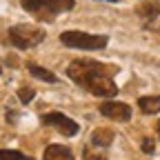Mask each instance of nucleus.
Instances as JSON below:
<instances>
[{
	"label": "nucleus",
	"instance_id": "nucleus-1",
	"mask_svg": "<svg viewBox=\"0 0 160 160\" xmlns=\"http://www.w3.org/2000/svg\"><path fill=\"white\" fill-rule=\"evenodd\" d=\"M116 71L118 67H109L98 60H73L67 67V76L73 82L98 98H113L118 93V87L113 82Z\"/></svg>",
	"mask_w": 160,
	"mask_h": 160
},
{
	"label": "nucleus",
	"instance_id": "nucleus-2",
	"mask_svg": "<svg viewBox=\"0 0 160 160\" xmlns=\"http://www.w3.org/2000/svg\"><path fill=\"white\" fill-rule=\"evenodd\" d=\"M20 2L29 13H33L38 20H45V22L73 9V5H76L73 0H20Z\"/></svg>",
	"mask_w": 160,
	"mask_h": 160
},
{
	"label": "nucleus",
	"instance_id": "nucleus-14",
	"mask_svg": "<svg viewBox=\"0 0 160 160\" xmlns=\"http://www.w3.org/2000/svg\"><path fill=\"white\" fill-rule=\"evenodd\" d=\"M85 160H107L105 153H96L91 149H85Z\"/></svg>",
	"mask_w": 160,
	"mask_h": 160
},
{
	"label": "nucleus",
	"instance_id": "nucleus-10",
	"mask_svg": "<svg viewBox=\"0 0 160 160\" xmlns=\"http://www.w3.org/2000/svg\"><path fill=\"white\" fill-rule=\"evenodd\" d=\"M27 69H29V73H31V76H36V78H40V80H45V82H58L56 73H51L49 69H42V67L33 65V62H29V65H27Z\"/></svg>",
	"mask_w": 160,
	"mask_h": 160
},
{
	"label": "nucleus",
	"instance_id": "nucleus-9",
	"mask_svg": "<svg viewBox=\"0 0 160 160\" xmlns=\"http://www.w3.org/2000/svg\"><path fill=\"white\" fill-rule=\"evenodd\" d=\"M138 107L142 113H158L160 111V96H142L138 100Z\"/></svg>",
	"mask_w": 160,
	"mask_h": 160
},
{
	"label": "nucleus",
	"instance_id": "nucleus-15",
	"mask_svg": "<svg viewBox=\"0 0 160 160\" xmlns=\"http://www.w3.org/2000/svg\"><path fill=\"white\" fill-rule=\"evenodd\" d=\"M142 151L145 153H153V140L151 138H145L142 140Z\"/></svg>",
	"mask_w": 160,
	"mask_h": 160
},
{
	"label": "nucleus",
	"instance_id": "nucleus-7",
	"mask_svg": "<svg viewBox=\"0 0 160 160\" xmlns=\"http://www.w3.org/2000/svg\"><path fill=\"white\" fill-rule=\"evenodd\" d=\"M42 158L45 160H76L73 153H71V149L65 147V145H49L45 149V156Z\"/></svg>",
	"mask_w": 160,
	"mask_h": 160
},
{
	"label": "nucleus",
	"instance_id": "nucleus-12",
	"mask_svg": "<svg viewBox=\"0 0 160 160\" xmlns=\"http://www.w3.org/2000/svg\"><path fill=\"white\" fill-rule=\"evenodd\" d=\"M0 160H33L20 151H13V149H0Z\"/></svg>",
	"mask_w": 160,
	"mask_h": 160
},
{
	"label": "nucleus",
	"instance_id": "nucleus-16",
	"mask_svg": "<svg viewBox=\"0 0 160 160\" xmlns=\"http://www.w3.org/2000/svg\"><path fill=\"white\" fill-rule=\"evenodd\" d=\"M158 133H160V122H158Z\"/></svg>",
	"mask_w": 160,
	"mask_h": 160
},
{
	"label": "nucleus",
	"instance_id": "nucleus-5",
	"mask_svg": "<svg viewBox=\"0 0 160 160\" xmlns=\"http://www.w3.org/2000/svg\"><path fill=\"white\" fill-rule=\"evenodd\" d=\"M42 125H47V127H56L62 136H67V138H71V136H76L78 133V122H73L71 118H67L65 113H60V111H51V113H45L42 116Z\"/></svg>",
	"mask_w": 160,
	"mask_h": 160
},
{
	"label": "nucleus",
	"instance_id": "nucleus-4",
	"mask_svg": "<svg viewBox=\"0 0 160 160\" xmlns=\"http://www.w3.org/2000/svg\"><path fill=\"white\" fill-rule=\"evenodd\" d=\"M9 38H11L13 47H18V49H31V47H36L38 42H42V40H45V31L33 27V25H16V27L9 29Z\"/></svg>",
	"mask_w": 160,
	"mask_h": 160
},
{
	"label": "nucleus",
	"instance_id": "nucleus-13",
	"mask_svg": "<svg viewBox=\"0 0 160 160\" xmlns=\"http://www.w3.org/2000/svg\"><path fill=\"white\" fill-rule=\"evenodd\" d=\"M18 98H20V102H31V100H33V89H29V87H22V89H20L18 91Z\"/></svg>",
	"mask_w": 160,
	"mask_h": 160
},
{
	"label": "nucleus",
	"instance_id": "nucleus-8",
	"mask_svg": "<svg viewBox=\"0 0 160 160\" xmlns=\"http://www.w3.org/2000/svg\"><path fill=\"white\" fill-rule=\"evenodd\" d=\"M113 131L111 129H107V127H100V129H96L93 133H91V145H96V147H109L111 142H113Z\"/></svg>",
	"mask_w": 160,
	"mask_h": 160
},
{
	"label": "nucleus",
	"instance_id": "nucleus-17",
	"mask_svg": "<svg viewBox=\"0 0 160 160\" xmlns=\"http://www.w3.org/2000/svg\"><path fill=\"white\" fill-rule=\"evenodd\" d=\"M109 2H118V0H109Z\"/></svg>",
	"mask_w": 160,
	"mask_h": 160
},
{
	"label": "nucleus",
	"instance_id": "nucleus-11",
	"mask_svg": "<svg viewBox=\"0 0 160 160\" xmlns=\"http://www.w3.org/2000/svg\"><path fill=\"white\" fill-rule=\"evenodd\" d=\"M136 11H138V16H142V18L151 20V18H156V16H158L160 7H158V2H145V5H140Z\"/></svg>",
	"mask_w": 160,
	"mask_h": 160
},
{
	"label": "nucleus",
	"instance_id": "nucleus-6",
	"mask_svg": "<svg viewBox=\"0 0 160 160\" xmlns=\"http://www.w3.org/2000/svg\"><path fill=\"white\" fill-rule=\"evenodd\" d=\"M100 113L111 118V120H120V122H125V120L131 118V107L125 105V102H113V100H109V102H102L100 105Z\"/></svg>",
	"mask_w": 160,
	"mask_h": 160
},
{
	"label": "nucleus",
	"instance_id": "nucleus-3",
	"mask_svg": "<svg viewBox=\"0 0 160 160\" xmlns=\"http://www.w3.org/2000/svg\"><path fill=\"white\" fill-rule=\"evenodd\" d=\"M60 42L71 49H85V51H98L107 47V36H93L85 31H65L60 33Z\"/></svg>",
	"mask_w": 160,
	"mask_h": 160
}]
</instances>
